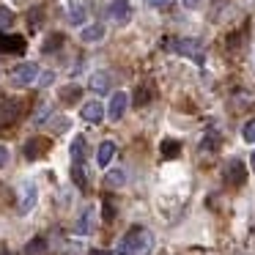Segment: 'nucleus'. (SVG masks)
Segmentation results:
<instances>
[{
	"label": "nucleus",
	"instance_id": "nucleus-1",
	"mask_svg": "<svg viewBox=\"0 0 255 255\" xmlns=\"http://www.w3.org/2000/svg\"><path fill=\"white\" fill-rule=\"evenodd\" d=\"M151 247H154V236H151V231H148V228L134 225L132 231L121 239L118 253H121V255H148Z\"/></svg>",
	"mask_w": 255,
	"mask_h": 255
},
{
	"label": "nucleus",
	"instance_id": "nucleus-2",
	"mask_svg": "<svg viewBox=\"0 0 255 255\" xmlns=\"http://www.w3.org/2000/svg\"><path fill=\"white\" fill-rule=\"evenodd\" d=\"M165 47H167V50L181 52V55L195 58V61L203 58V44H200L198 39H170V41H165Z\"/></svg>",
	"mask_w": 255,
	"mask_h": 255
},
{
	"label": "nucleus",
	"instance_id": "nucleus-3",
	"mask_svg": "<svg viewBox=\"0 0 255 255\" xmlns=\"http://www.w3.org/2000/svg\"><path fill=\"white\" fill-rule=\"evenodd\" d=\"M11 85H17V88H25V85L36 83V77H39V66L36 63H19V66L11 69Z\"/></svg>",
	"mask_w": 255,
	"mask_h": 255
},
{
	"label": "nucleus",
	"instance_id": "nucleus-4",
	"mask_svg": "<svg viewBox=\"0 0 255 255\" xmlns=\"http://www.w3.org/2000/svg\"><path fill=\"white\" fill-rule=\"evenodd\" d=\"M225 181L231 184V187H242V184L247 181V167L242 165V159H231L225 165Z\"/></svg>",
	"mask_w": 255,
	"mask_h": 255
},
{
	"label": "nucleus",
	"instance_id": "nucleus-5",
	"mask_svg": "<svg viewBox=\"0 0 255 255\" xmlns=\"http://www.w3.org/2000/svg\"><path fill=\"white\" fill-rule=\"evenodd\" d=\"M107 14H110L113 22L124 25V22H129V17H132V6H129V0H113L110 8H107Z\"/></svg>",
	"mask_w": 255,
	"mask_h": 255
},
{
	"label": "nucleus",
	"instance_id": "nucleus-6",
	"mask_svg": "<svg viewBox=\"0 0 255 255\" xmlns=\"http://www.w3.org/2000/svg\"><path fill=\"white\" fill-rule=\"evenodd\" d=\"M19 113H22V102L19 99H6L3 107H0V124H3V127L14 124L19 118Z\"/></svg>",
	"mask_w": 255,
	"mask_h": 255
},
{
	"label": "nucleus",
	"instance_id": "nucleus-7",
	"mask_svg": "<svg viewBox=\"0 0 255 255\" xmlns=\"http://www.w3.org/2000/svg\"><path fill=\"white\" fill-rule=\"evenodd\" d=\"M47 151H50V140L47 137H30L28 143H25V156H28V159H41Z\"/></svg>",
	"mask_w": 255,
	"mask_h": 255
},
{
	"label": "nucleus",
	"instance_id": "nucleus-8",
	"mask_svg": "<svg viewBox=\"0 0 255 255\" xmlns=\"http://www.w3.org/2000/svg\"><path fill=\"white\" fill-rule=\"evenodd\" d=\"M127 107H129V96L124 94V91H118V94H113V99H110V110H107V116H110L113 121H121L124 113H127Z\"/></svg>",
	"mask_w": 255,
	"mask_h": 255
},
{
	"label": "nucleus",
	"instance_id": "nucleus-9",
	"mask_svg": "<svg viewBox=\"0 0 255 255\" xmlns=\"http://www.w3.org/2000/svg\"><path fill=\"white\" fill-rule=\"evenodd\" d=\"M0 52H17V55H22L25 52V39L22 36H8L0 30Z\"/></svg>",
	"mask_w": 255,
	"mask_h": 255
},
{
	"label": "nucleus",
	"instance_id": "nucleus-10",
	"mask_svg": "<svg viewBox=\"0 0 255 255\" xmlns=\"http://www.w3.org/2000/svg\"><path fill=\"white\" fill-rule=\"evenodd\" d=\"M231 107H233V113L253 110L255 107V94H250V91H236V94L231 96Z\"/></svg>",
	"mask_w": 255,
	"mask_h": 255
},
{
	"label": "nucleus",
	"instance_id": "nucleus-11",
	"mask_svg": "<svg viewBox=\"0 0 255 255\" xmlns=\"http://www.w3.org/2000/svg\"><path fill=\"white\" fill-rule=\"evenodd\" d=\"M80 116H83L88 124H99L102 118H105V107H102V102H88V105H83Z\"/></svg>",
	"mask_w": 255,
	"mask_h": 255
},
{
	"label": "nucleus",
	"instance_id": "nucleus-12",
	"mask_svg": "<svg viewBox=\"0 0 255 255\" xmlns=\"http://www.w3.org/2000/svg\"><path fill=\"white\" fill-rule=\"evenodd\" d=\"M36 203V187L33 184H22V192H19V214H28Z\"/></svg>",
	"mask_w": 255,
	"mask_h": 255
},
{
	"label": "nucleus",
	"instance_id": "nucleus-13",
	"mask_svg": "<svg viewBox=\"0 0 255 255\" xmlns=\"http://www.w3.org/2000/svg\"><path fill=\"white\" fill-rule=\"evenodd\" d=\"M113 156H116V143H113V140H105V143L99 145V151H96V162H99V167H107Z\"/></svg>",
	"mask_w": 255,
	"mask_h": 255
},
{
	"label": "nucleus",
	"instance_id": "nucleus-14",
	"mask_svg": "<svg viewBox=\"0 0 255 255\" xmlns=\"http://www.w3.org/2000/svg\"><path fill=\"white\" fill-rule=\"evenodd\" d=\"M80 39L85 41V44H94V41H102L105 39V28L102 25H88V28L80 33Z\"/></svg>",
	"mask_w": 255,
	"mask_h": 255
},
{
	"label": "nucleus",
	"instance_id": "nucleus-15",
	"mask_svg": "<svg viewBox=\"0 0 255 255\" xmlns=\"http://www.w3.org/2000/svg\"><path fill=\"white\" fill-rule=\"evenodd\" d=\"M94 217H96V209H85L83 211V217H80V222H77V233H80V236H88V233H91Z\"/></svg>",
	"mask_w": 255,
	"mask_h": 255
},
{
	"label": "nucleus",
	"instance_id": "nucleus-16",
	"mask_svg": "<svg viewBox=\"0 0 255 255\" xmlns=\"http://www.w3.org/2000/svg\"><path fill=\"white\" fill-rule=\"evenodd\" d=\"M107 88H110V74H107V72H96L94 77H91V91L105 94Z\"/></svg>",
	"mask_w": 255,
	"mask_h": 255
},
{
	"label": "nucleus",
	"instance_id": "nucleus-17",
	"mask_svg": "<svg viewBox=\"0 0 255 255\" xmlns=\"http://www.w3.org/2000/svg\"><path fill=\"white\" fill-rule=\"evenodd\" d=\"M85 154H88V143H85L83 134H77V137H74V143H72V159L74 162H83Z\"/></svg>",
	"mask_w": 255,
	"mask_h": 255
},
{
	"label": "nucleus",
	"instance_id": "nucleus-18",
	"mask_svg": "<svg viewBox=\"0 0 255 255\" xmlns=\"http://www.w3.org/2000/svg\"><path fill=\"white\" fill-rule=\"evenodd\" d=\"M25 255H50V247H47L44 239H33V242H28V247H25Z\"/></svg>",
	"mask_w": 255,
	"mask_h": 255
},
{
	"label": "nucleus",
	"instance_id": "nucleus-19",
	"mask_svg": "<svg viewBox=\"0 0 255 255\" xmlns=\"http://www.w3.org/2000/svg\"><path fill=\"white\" fill-rule=\"evenodd\" d=\"M80 85H66V88H61V102L63 105H74V102L80 99Z\"/></svg>",
	"mask_w": 255,
	"mask_h": 255
},
{
	"label": "nucleus",
	"instance_id": "nucleus-20",
	"mask_svg": "<svg viewBox=\"0 0 255 255\" xmlns=\"http://www.w3.org/2000/svg\"><path fill=\"white\" fill-rule=\"evenodd\" d=\"M72 178H74V184H77L80 189H85V187H88V178H85L83 162H74V167H72Z\"/></svg>",
	"mask_w": 255,
	"mask_h": 255
},
{
	"label": "nucleus",
	"instance_id": "nucleus-21",
	"mask_svg": "<svg viewBox=\"0 0 255 255\" xmlns=\"http://www.w3.org/2000/svg\"><path fill=\"white\" fill-rule=\"evenodd\" d=\"M162 154H165V156H178V154H181L178 140H162Z\"/></svg>",
	"mask_w": 255,
	"mask_h": 255
},
{
	"label": "nucleus",
	"instance_id": "nucleus-22",
	"mask_svg": "<svg viewBox=\"0 0 255 255\" xmlns=\"http://www.w3.org/2000/svg\"><path fill=\"white\" fill-rule=\"evenodd\" d=\"M124 178H127V176H124V170H113V173H107V176H105V187H118V184H124Z\"/></svg>",
	"mask_w": 255,
	"mask_h": 255
},
{
	"label": "nucleus",
	"instance_id": "nucleus-23",
	"mask_svg": "<svg viewBox=\"0 0 255 255\" xmlns=\"http://www.w3.org/2000/svg\"><path fill=\"white\" fill-rule=\"evenodd\" d=\"M11 22H14V11L6 8V6H0V30L11 28Z\"/></svg>",
	"mask_w": 255,
	"mask_h": 255
},
{
	"label": "nucleus",
	"instance_id": "nucleus-24",
	"mask_svg": "<svg viewBox=\"0 0 255 255\" xmlns=\"http://www.w3.org/2000/svg\"><path fill=\"white\" fill-rule=\"evenodd\" d=\"M148 102H151V88L140 85V88H137V99H134V105H137V107H145Z\"/></svg>",
	"mask_w": 255,
	"mask_h": 255
},
{
	"label": "nucleus",
	"instance_id": "nucleus-25",
	"mask_svg": "<svg viewBox=\"0 0 255 255\" xmlns=\"http://www.w3.org/2000/svg\"><path fill=\"white\" fill-rule=\"evenodd\" d=\"M242 134H244V140H247V143H255V118H253V121L244 124Z\"/></svg>",
	"mask_w": 255,
	"mask_h": 255
},
{
	"label": "nucleus",
	"instance_id": "nucleus-26",
	"mask_svg": "<svg viewBox=\"0 0 255 255\" xmlns=\"http://www.w3.org/2000/svg\"><path fill=\"white\" fill-rule=\"evenodd\" d=\"M69 19H72L74 25L83 22V19H85V8H83V6H74V8H72V14H69Z\"/></svg>",
	"mask_w": 255,
	"mask_h": 255
},
{
	"label": "nucleus",
	"instance_id": "nucleus-27",
	"mask_svg": "<svg viewBox=\"0 0 255 255\" xmlns=\"http://www.w3.org/2000/svg\"><path fill=\"white\" fill-rule=\"evenodd\" d=\"M217 145H220V137H217V134H209V137L203 140V151H217Z\"/></svg>",
	"mask_w": 255,
	"mask_h": 255
},
{
	"label": "nucleus",
	"instance_id": "nucleus-28",
	"mask_svg": "<svg viewBox=\"0 0 255 255\" xmlns=\"http://www.w3.org/2000/svg\"><path fill=\"white\" fill-rule=\"evenodd\" d=\"M61 36H52V39H47V44H44V52H52L55 47H61Z\"/></svg>",
	"mask_w": 255,
	"mask_h": 255
},
{
	"label": "nucleus",
	"instance_id": "nucleus-29",
	"mask_svg": "<svg viewBox=\"0 0 255 255\" xmlns=\"http://www.w3.org/2000/svg\"><path fill=\"white\" fill-rule=\"evenodd\" d=\"M50 127H52V129H55V132H66V127H69V121H66V118H55V121H52V124H50Z\"/></svg>",
	"mask_w": 255,
	"mask_h": 255
},
{
	"label": "nucleus",
	"instance_id": "nucleus-30",
	"mask_svg": "<svg viewBox=\"0 0 255 255\" xmlns=\"http://www.w3.org/2000/svg\"><path fill=\"white\" fill-rule=\"evenodd\" d=\"M105 220H113V217H116V211H113V203H110V200H105Z\"/></svg>",
	"mask_w": 255,
	"mask_h": 255
},
{
	"label": "nucleus",
	"instance_id": "nucleus-31",
	"mask_svg": "<svg viewBox=\"0 0 255 255\" xmlns=\"http://www.w3.org/2000/svg\"><path fill=\"white\" fill-rule=\"evenodd\" d=\"M8 162V151H6V145H0V167Z\"/></svg>",
	"mask_w": 255,
	"mask_h": 255
},
{
	"label": "nucleus",
	"instance_id": "nucleus-32",
	"mask_svg": "<svg viewBox=\"0 0 255 255\" xmlns=\"http://www.w3.org/2000/svg\"><path fill=\"white\" fill-rule=\"evenodd\" d=\"M200 3H203V0H184V6L187 8H200Z\"/></svg>",
	"mask_w": 255,
	"mask_h": 255
},
{
	"label": "nucleus",
	"instance_id": "nucleus-33",
	"mask_svg": "<svg viewBox=\"0 0 255 255\" xmlns=\"http://www.w3.org/2000/svg\"><path fill=\"white\" fill-rule=\"evenodd\" d=\"M145 3H148V6H156V8H159V6H167L170 0H145Z\"/></svg>",
	"mask_w": 255,
	"mask_h": 255
},
{
	"label": "nucleus",
	"instance_id": "nucleus-34",
	"mask_svg": "<svg viewBox=\"0 0 255 255\" xmlns=\"http://www.w3.org/2000/svg\"><path fill=\"white\" fill-rule=\"evenodd\" d=\"M52 77H55V74H52V72H47L44 77H41V85H50V83H52Z\"/></svg>",
	"mask_w": 255,
	"mask_h": 255
},
{
	"label": "nucleus",
	"instance_id": "nucleus-35",
	"mask_svg": "<svg viewBox=\"0 0 255 255\" xmlns=\"http://www.w3.org/2000/svg\"><path fill=\"white\" fill-rule=\"evenodd\" d=\"M91 255H118V253H110V250H94Z\"/></svg>",
	"mask_w": 255,
	"mask_h": 255
},
{
	"label": "nucleus",
	"instance_id": "nucleus-36",
	"mask_svg": "<svg viewBox=\"0 0 255 255\" xmlns=\"http://www.w3.org/2000/svg\"><path fill=\"white\" fill-rule=\"evenodd\" d=\"M250 165H253V167H255V151H253V156H250Z\"/></svg>",
	"mask_w": 255,
	"mask_h": 255
},
{
	"label": "nucleus",
	"instance_id": "nucleus-37",
	"mask_svg": "<svg viewBox=\"0 0 255 255\" xmlns=\"http://www.w3.org/2000/svg\"><path fill=\"white\" fill-rule=\"evenodd\" d=\"M0 255H14V253H6V250H3V253H0Z\"/></svg>",
	"mask_w": 255,
	"mask_h": 255
}]
</instances>
